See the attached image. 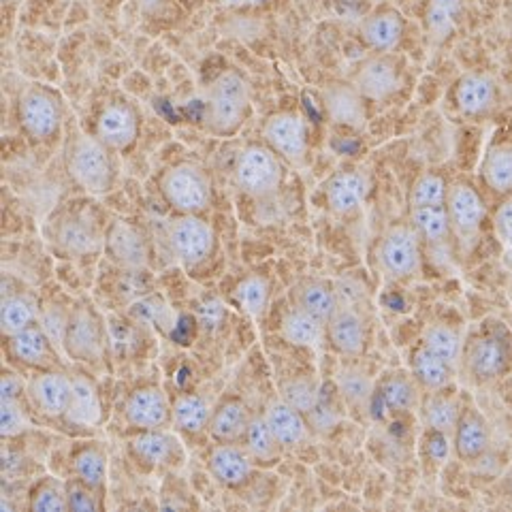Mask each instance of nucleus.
Wrapping results in <instances>:
<instances>
[{
    "label": "nucleus",
    "mask_w": 512,
    "mask_h": 512,
    "mask_svg": "<svg viewBox=\"0 0 512 512\" xmlns=\"http://www.w3.org/2000/svg\"><path fill=\"white\" fill-rule=\"evenodd\" d=\"M235 184L254 199H267L284 182L282 158L267 143H250L235 160Z\"/></svg>",
    "instance_id": "obj_5"
},
{
    "label": "nucleus",
    "mask_w": 512,
    "mask_h": 512,
    "mask_svg": "<svg viewBox=\"0 0 512 512\" xmlns=\"http://www.w3.org/2000/svg\"><path fill=\"white\" fill-rule=\"evenodd\" d=\"M320 103L333 124L361 131L367 122V99L352 82H327L320 88Z\"/></svg>",
    "instance_id": "obj_18"
},
{
    "label": "nucleus",
    "mask_w": 512,
    "mask_h": 512,
    "mask_svg": "<svg viewBox=\"0 0 512 512\" xmlns=\"http://www.w3.org/2000/svg\"><path fill=\"white\" fill-rule=\"evenodd\" d=\"M282 335L288 344L297 348H316L327 338L325 325L320 320L295 308L282 320Z\"/></svg>",
    "instance_id": "obj_39"
},
{
    "label": "nucleus",
    "mask_w": 512,
    "mask_h": 512,
    "mask_svg": "<svg viewBox=\"0 0 512 512\" xmlns=\"http://www.w3.org/2000/svg\"><path fill=\"white\" fill-rule=\"evenodd\" d=\"M461 361L466 365V372L474 382L485 384L500 378L506 372L508 350L498 335L483 331L474 335V338L463 346Z\"/></svg>",
    "instance_id": "obj_15"
},
{
    "label": "nucleus",
    "mask_w": 512,
    "mask_h": 512,
    "mask_svg": "<svg viewBox=\"0 0 512 512\" xmlns=\"http://www.w3.org/2000/svg\"><path fill=\"white\" fill-rule=\"evenodd\" d=\"M67 508L71 512H99L105 508V491L73 476L67 480Z\"/></svg>",
    "instance_id": "obj_49"
},
{
    "label": "nucleus",
    "mask_w": 512,
    "mask_h": 512,
    "mask_svg": "<svg viewBox=\"0 0 512 512\" xmlns=\"http://www.w3.org/2000/svg\"><path fill=\"white\" fill-rule=\"evenodd\" d=\"M64 165L71 180L88 195H107L118 182L116 152L107 148L94 133H75L69 137Z\"/></svg>",
    "instance_id": "obj_2"
},
{
    "label": "nucleus",
    "mask_w": 512,
    "mask_h": 512,
    "mask_svg": "<svg viewBox=\"0 0 512 512\" xmlns=\"http://www.w3.org/2000/svg\"><path fill=\"white\" fill-rule=\"evenodd\" d=\"M265 3H269V0H218V5L224 9H252Z\"/></svg>",
    "instance_id": "obj_53"
},
{
    "label": "nucleus",
    "mask_w": 512,
    "mask_h": 512,
    "mask_svg": "<svg viewBox=\"0 0 512 512\" xmlns=\"http://www.w3.org/2000/svg\"><path fill=\"white\" fill-rule=\"evenodd\" d=\"M7 355L30 370H54L60 367L58 352L54 348L52 335L39 323H32L26 329L5 338Z\"/></svg>",
    "instance_id": "obj_16"
},
{
    "label": "nucleus",
    "mask_w": 512,
    "mask_h": 512,
    "mask_svg": "<svg viewBox=\"0 0 512 512\" xmlns=\"http://www.w3.org/2000/svg\"><path fill=\"white\" fill-rule=\"evenodd\" d=\"M461 408L463 406L459 404V397L453 391H448V387L440 391H429L423 404V421L427 429L453 436Z\"/></svg>",
    "instance_id": "obj_36"
},
{
    "label": "nucleus",
    "mask_w": 512,
    "mask_h": 512,
    "mask_svg": "<svg viewBox=\"0 0 512 512\" xmlns=\"http://www.w3.org/2000/svg\"><path fill=\"white\" fill-rule=\"evenodd\" d=\"M73 393V378L62 370H37L28 380L26 399L30 406L47 419H67Z\"/></svg>",
    "instance_id": "obj_11"
},
{
    "label": "nucleus",
    "mask_w": 512,
    "mask_h": 512,
    "mask_svg": "<svg viewBox=\"0 0 512 512\" xmlns=\"http://www.w3.org/2000/svg\"><path fill=\"white\" fill-rule=\"evenodd\" d=\"M69 468L71 474L84 483L96 487V489H107V476H109V455L107 448L96 442H82L75 444V448L69 455Z\"/></svg>",
    "instance_id": "obj_30"
},
{
    "label": "nucleus",
    "mask_w": 512,
    "mask_h": 512,
    "mask_svg": "<svg viewBox=\"0 0 512 512\" xmlns=\"http://www.w3.org/2000/svg\"><path fill=\"white\" fill-rule=\"evenodd\" d=\"M291 303L295 310L314 316L323 325H327L333 312L342 306L333 282L318 276L297 280L291 288Z\"/></svg>",
    "instance_id": "obj_24"
},
{
    "label": "nucleus",
    "mask_w": 512,
    "mask_h": 512,
    "mask_svg": "<svg viewBox=\"0 0 512 512\" xmlns=\"http://www.w3.org/2000/svg\"><path fill=\"white\" fill-rule=\"evenodd\" d=\"M141 131L139 111L122 99L109 101L101 107L94 122V135L116 154L131 150Z\"/></svg>",
    "instance_id": "obj_13"
},
{
    "label": "nucleus",
    "mask_w": 512,
    "mask_h": 512,
    "mask_svg": "<svg viewBox=\"0 0 512 512\" xmlns=\"http://www.w3.org/2000/svg\"><path fill=\"white\" fill-rule=\"evenodd\" d=\"M410 222L416 233L425 239L427 244H442L451 235V220H448L446 205L434 207H414L410 210Z\"/></svg>",
    "instance_id": "obj_42"
},
{
    "label": "nucleus",
    "mask_w": 512,
    "mask_h": 512,
    "mask_svg": "<svg viewBox=\"0 0 512 512\" xmlns=\"http://www.w3.org/2000/svg\"><path fill=\"white\" fill-rule=\"evenodd\" d=\"M489 444H491V429L483 412L474 406H463L459 421L453 429L455 455L461 461L474 463L489 451Z\"/></svg>",
    "instance_id": "obj_25"
},
{
    "label": "nucleus",
    "mask_w": 512,
    "mask_h": 512,
    "mask_svg": "<svg viewBox=\"0 0 512 512\" xmlns=\"http://www.w3.org/2000/svg\"><path fill=\"white\" fill-rule=\"evenodd\" d=\"M306 421L310 425L312 434H318V436H327V434H331L335 427L340 425L342 412L338 410V406H335V399H333L331 391L320 389L316 404L306 414Z\"/></svg>",
    "instance_id": "obj_48"
},
{
    "label": "nucleus",
    "mask_w": 512,
    "mask_h": 512,
    "mask_svg": "<svg viewBox=\"0 0 512 512\" xmlns=\"http://www.w3.org/2000/svg\"><path fill=\"white\" fill-rule=\"evenodd\" d=\"M233 303L248 316H261L269 301V284L261 276H248L235 286Z\"/></svg>",
    "instance_id": "obj_46"
},
{
    "label": "nucleus",
    "mask_w": 512,
    "mask_h": 512,
    "mask_svg": "<svg viewBox=\"0 0 512 512\" xmlns=\"http://www.w3.org/2000/svg\"><path fill=\"white\" fill-rule=\"evenodd\" d=\"M171 410H173V425L188 436H197L207 431L214 406L207 404V399L199 393H182L175 397Z\"/></svg>",
    "instance_id": "obj_37"
},
{
    "label": "nucleus",
    "mask_w": 512,
    "mask_h": 512,
    "mask_svg": "<svg viewBox=\"0 0 512 512\" xmlns=\"http://www.w3.org/2000/svg\"><path fill=\"white\" fill-rule=\"evenodd\" d=\"M54 242L60 250L75 256L90 254L105 246V239L96 231L94 224L77 214H69L58 220L54 229Z\"/></svg>",
    "instance_id": "obj_29"
},
{
    "label": "nucleus",
    "mask_w": 512,
    "mask_h": 512,
    "mask_svg": "<svg viewBox=\"0 0 512 512\" xmlns=\"http://www.w3.org/2000/svg\"><path fill=\"white\" fill-rule=\"evenodd\" d=\"M239 444L246 448V453L250 455L252 463L259 468L276 466L284 453V446L278 442V438L274 434H271V429H269L263 414L252 416L246 434Z\"/></svg>",
    "instance_id": "obj_31"
},
{
    "label": "nucleus",
    "mask_w": 512,
    "mask_h": 512,
    "mask_svg": "<svg viewBox=\"0 0 512 512\" xmlns=\"http://www.w3.org/2000/svg\"><path fill=\"white\" fill-rule=\"evenodd\" d=\"M498 84L487 73H463L453 88V101L461 116L480 118L498 105Z\"/></svg>",
    "instance_id": "obj_23"
},
{
    "label": "nucleus",
    "mask_w": 512,
    "mask_h": 512,
    "mask_svg": "<svg viewBox=\"0 0 512 512\" xmlns=\"http://www.w3.org/2000/svg\"><path fill=\"white\" fill-rule=\"evenodd\" d=\"M71 378H73V393H71L67 421L82 427H96L103 421V406H101L99 391H96L94 382L88 376L77 374Z\"/></svg>",
    "instance_id": "obj_33"
},
{
    "label": "nucleus",
    "mask_w": 512,
    "mask_h": 512,
    "mask_svg": "<svg viewBox=\"0 0 512 512\" xmlns=\"http://www.w3.org/2000/svg\"><path fill=\"white\" fill-rule=\"evenodd\" d=\"M30 427V419L22 406V399H3V410H0V429L3 438H15L24 434Z\"/></svg>",
    "instance_id": "obj_50"
},
{
    "label": "nucleus",
    "mask_w": 512,
    "mask_h": 512,
    "mask_svg": "<svg viewBox=\"0 0 512 512\" xmlns=\"http://www.w3.org/2000/svg\"><path fill=\"white\" fill-rule=\"evenodd\" d=\"M480 175L489 190L498 195H510L512 192V141H498L487 150Z\"/></svg>",
    "instance_id": "obj_35"
},
{
    "label": "nucleus",
    "mask_w": 512,
    "mask_h": 512,
    "mask_svg": "<svg viewBox=\"0 0 512 512\" xmlns=\"http://www.w3.org/2000/svg\"><path fill=\"white\" fill-rule=\"evenodd\" d=\"M124 419L135 431L169 429L173 410L165 391L158 384H139L124 399Z\"/></svg>",
    "instance_id": "obj_12"
},
{
    "label": "nucleus",
    "mask_w": 512,
    "mask_h": 512,
    "mask_svg": "<svg viewBox=\"0 0 512 512\" xmlns=\"http://www.w3.org/2000/svg\"><path fill=\"white\" fill-rule=\"evenodd\" d=\"M30 512H67V483L56 476H43L32 483L26 495Z\"/></svg>",
    "instance_id": "obj_41"
},
{
    "label": "nucleus",
    "mask_w": 512,
    "mask_h": 512,
    "mask_svg": "<svg viewBox=\"0 0 512 512\" xmlns=\"http://www.w3.org/2000/svg\"><path fill=\"white\" fill-rule=\"evenodd\" d=\"M126 451L141 470H180L186 461L184 444L169 429L137 431Z\"/></svg>",
    "instance_id": "obj_9"
},
{
    "label": "nucleus",
    "mask_w": 512,
    "mask_h": 512,
    "mask_svg": "<svg viewBox=\"0 0 512 512\" xmlns=\"http://www.w3.org/2000/svg\"><path fill=\"white\" fill-rule=\"evenodd\" d=\"M448 184L440 173H423L416 178L410 190V210L414 207H434V205H446Z\"/></svg>",
    "instance_id": "obj_47"
},
{
    "label": "nucleus",
    "mask_w": 512,
    "mask_h": 512,
    "mask_svg": "<svg viewBox=\"0 0 512 512\" xmlns=\"http://www.w3.org/2000/svg\"><path fill=\"white\" fill-rule=\"evenodd\" d=\"M406 35V20L395 7H378L359 24V37L376 54H391Z\"/></svg>",
    "instance_id": "obj_20"
},
{
    "label": "nucleus",
    "mask_w": 512,
    "mask_h": 512,
    "mask_svg": "<svg viewBox=\"0 0 512 512\" xmlns=\"http://www.w3.org/2000/svg\"><path fill=\"white\" fill-rule=\"evenodd\" d=\"M338 393L342 397V404L348 410L365 412L370 410L376 387L357 367H346L338 376Z\"/></svg>",
    "instance_id": "obj_40"
},
{
    "label": "nucleus",
    "mask_w": 512,
    "mask_h": 512,
    "mask_svg": "<svg viewBox=\"0 0 512 512\" xmlns=\"http://www.w3.org/2000/svg\"><path fill=\"white\" fill-rule=\"evenodd\" d=\"M105 252L118 267L137 271L150 261L148 239L141 229L126 220H116L105 235Z\"/></svg>",
    "instance_id": "obj_19"
},
{
    "label": "nucleus",
    "mask_w": 512,
    "mask_h": 512,
    "mask_svg": "<svg viewBox=\"0 0 512 512\" xmlns=\"http://www.w3.org/2000/svg\"><path fill=\"white\" fill-rule=\"evenodd\" d=\"M32 323H37L35 303H32L26 295L5 291V295H3V335L5 338L26 329Z\"/></svg>",
    "instance_id": "obj_44"
},
{
    "label": "nucleus",
    "mask_w": 512,
    "mask_h": 512,
    "mask_svg": "<svg viewBox=\"0 0 512 512\" xmlns=\"http://www.w3.org/2000/svg\"><path fill=\"white\" fill-rule=\"evenodd\" d=\"M376 395L389 412H410L419 404V382L404 372H391L376 384Z\"/></svg>",
    "instance_id": "obj_34"
},
{
    "label": "nucleus",
    "mask_w": 512,
    "mask_h": 512,
    "mask_svg": "<svg viewBox=\"0 0 512 512\" xmlns=\"http://www.w3.org/2000/svg\"><path fill=\"white\" fill-rule=\"evenodd\" d=\"M461 15V0H427L423 24L427 37L434 43H444L457 28Z\"/></svg>",
    "instance_id": "obj_38"
},
{
    "label": "nucleus",
    "mask_w": 512,
    "mask_h": 512,
    "mask_svg": "<svg viewBox=\"0 0 512 512\" xmlns=\"http://www.w3.org/2000/svg\"><path fill=\"white\" fill-rule=\"evenodd\" d=\"M493 227H495V233H498V237L502 239V244L512 248V192L506 195V199L500 203L498 210H495Z\"/></svg>",
    "instance_id": "obj_51"
},
{
    "label": "nucleus",
    "mask_w": 512,
    "mask_h": 512,
    "mask_svg": "<svg viewBox=\"0 0 512 512\" xmlns=\"http://www.w3.org/2000/svg\"><path fill=\"white\" fill-rule=\"evenodd\" d=\"M18 120L28 139L37 143L52 141L62 128L64 107L60 96L39 84H32L22 90L18 101Z\"/></svg>",
    "instance_id": "obj_6"
},
{
    "label": "nucleus",
    "mask_w": 512,
    "mask_h": 512,
    "mask_svg": "<svg viewBox=\"0 0 512 512\" xmlns=\"http://www.w3.org/2000/svg\"><path fill=\"white\" fill-rule=\"evenodd\" d=\"M254 463L242 444H214L207 455V472L224 489H242L250 483Z\"/></svg>",
    "instance_id": "obj_22"
},
{
    "label": "nucleus",
    "mask_w": 512,
    "mask_h": 512,
    "mask_svg": "<svg viewBox=\"0 0 512 512\" xmlns=\"http://www.w3.org/2000/svg\"><path fill=\"white\" fill-rule=\"evenodd\" d=\"M421 344H425L431 352H436L438 357L448 361L451 365H457L463 352V342L457 329L446 323H431L423 329Z\"/></svg>",
    "instance_id": "obj_43"
},
{
    "label": "nucleus",
    "mask_w": 512,
    "mask_h": 512,
    "mask_svg": "<svg viewBox=\"0 0 512 512\" xmlns=\"http://www.w3.org/2000/svg\"><path fill=\"white\" fill-rule=\"evenodd\" d=\"M350 82L355 84V88L365 96L367 101L382 103L399 92L404 79H402V69H399V64L393 56L374 52V56L365 58L359 64Z\"/></svg>",
    "instance_id": "obj_14"
},
{
    "label": "nucleus",
    "mask_w": 512,
    "mask_h": 512,
    "mask_svg": "<svg viewBox=\"0 0 512 512\" xmlns=\"http://www.w3.org/2000/svg\"><path fill=\"white\" fill-rule=\"evenodd\" d=\"M367 192H370V178L361 169L335 171L325 184L327 207L333 216H352L361 210Z\"/></svg>",
    "instance_id": "obj_21"
},
{
    "label": "nucleus",
    "mask_w": 512,
    "mask_h": 512,
    "mask_svg": "<svg viewBox=\"0 0 512 512\" xmlns=\"http://www.w3.org/2000/svg\"><path fill=\"white\" fill-rule=\"evenodd\" d=\"M378 263L393 280H408L421 269V235L410 224H393L382 235Z\"/></svg>",
    "instance_id": "obj_8"
},
{
    "label": "nucleus",
    "mask_w": 512,
    "mask_h": 512,
    "mask_svg": "<svg viewBox=\"0 0 512 512\" xmlns=\"http://www.w3.org/2000/svg\"><path fill=\"white\" fill-rule=\"evenodd\" d=\"M263 143H267L284 163L303 167L310 150L306 118L297 111H276L263 124Z\"/></svg>",
    "instance_id": "obj_10"
},
{
    "label": "nucleus",
    "mask_w": 512,
    "mask_h": 512,
    "mask_svg": "<svg viewBox=\"0 0 512 512\" xmlns=\"http://www.w3.org/2000/svg\"><path fill=\"white\" fill-rule=\"evenodd\" d=\"M60 344L79 363H99L107 350V327L88 299H77L64 318Z\"/></svg>",
    "instance_id": "obj_3"
},
{
    "label": "nucleus",
    "mask_w": 512,
    "mask_h": 512,
    "mask_svg": "<svg viewBox=\"0 0 512 512\" xmlns=\"http://www.w3.org/2000/svg\"><path fill=\"white\" fill-rule=\"evenodd\" d=\"M28 382L13 370L3 372V399H22L26 397Z\"/></svg>",
    "instance_id": "obj_52"
},
{
    "label": "nucleus",
    "mask_w": 512,
    "mask_h": 512,
    "mask_svg": "<svg viewBox=\"0 0 512 512\" xmlns=\"http://www.w3.org/2000/svg\"><path fill=\"white\" fill-rule=\"evenodd\" d=\"M167 244L184 267L203 265L216 250V233L201 214H178L167 229Z\"/></svg>",
    "instance_id": "obj_7"
},
{
    "label": "nucleus",
    "mask_w": 512,
    "mask_h": 512,
    "mask_svg": "<svg viewBox=\"0 0 512 512\" xmlns=\"http://www.w3.org/2000/svg\"><path fill=\"white\" fill-rule=\"evenodd\" d=\"M263 416L271 429V434H274L278 442L284 446V451L286 448L301 446L310 436V425L306 421V414L299 412L288 402H284L282 397L271 399Z\"/></svg>",
    "instance_id": "obj_28"
},
{
    "label": "nucleus",
    "mask_w": 512,
    "mask_h": 512,
    "mask_svg": "<svg viewBox=\"0 0 512 512\" xmlns=\"http://www.w3.org/2000/svg\"><path fill=\"white\" fill-rule=\"evenodd\" d=\"M252 107L250 86L242 73L233 69L216 75L205 90L203 126L214 137H233L246 124Z\"/></svg>",
    "instance_id": "obj_1"
},
{
    "label": "nucleus",
    "mask_w": 512,
    "mask_h": 512,
    "mask_svg": "<svg viewBox=\"0 0 512 512\" xmlns=\"http://www.w3.org/2000/svg\"><path fill=\"white\" fill-rule=\"evenodd\" d=\"M410 367L414 380L419 382V387L427 391H440L451 387L455 365L438 357L436 352H431L425 344H419V348L412 352Z\"/></svg>",
    "instance_id": "obj_32"
},
{
    "label": "nucleus",
    "mask_w": 512,
    "mask_h": 512,
    "mask_svg": "<svg viewBox=\"0 0 512 512\" xmlns=\"http://www.w3.org/2000/svg\"><path fill=\"white\" fill-rule=\"evenodd\" d=\"M325 335L329 346L342 357H359L365 350L367 331L363 318L346 306H340L327 320Z\"/></svg>",
    "instance_id": "obj_27"
},
{
    "label": "nucleus",
    "mask_w": 512,
    "mask_h": 512,
    "mask_svg": "<svg viewBox=\"0 0 512 512\" xmlns=\"http://www.w3.org/2000/svg\"><path fill=\"white\" fill-rule=\"evenodd\" d=\"M252 412L242 397L227 395L212 410L207 434L216 444H239L252 421Z\"/></svg>",
    "instance_id": "obj_26"
},
{
    "label": "nucleus",
    "mask_w": 512,
    "mask_h": 512,
    "mask_svg": "<svg viewBox=\"0 0 512 512\" xmlns=\"http://www.w3.org/2000/svg\"><path fill=\"white\" fill-rule=\"evenodd\" d=\"M158 190L175 214H203L212 203V182L195 163L169 167L160 175Z\"/></svg>",
    "instance_id": "obj_4"
},
{
    "label": "nucleus",
    "mask_w": 512,
    "mask_h": 512,
    "mask_svg": "<svg viewBox=\"0 0 512 512\" xmlns=\"http://www.w3.org/2000/svg\"><path fill=\"white\" fill-rule=\"evenodd\" d=\"M446 212L451 220V229L461 239H472L478 235L487 207L480 192L470 182H453L448 184L446 195Z\"/></svg>",
    "instance_id": "obj_17"
},
{
    "label": "nucleus",
    "mask_w": 512,
    "mask_h": 512,
    "mask_svg": "<svg viewBox=\"0 0 512 512\" xmlns=\"http://www.w3.org/2000/svg\"><path fill=\"white\" fill-rule=\"evenodd\" d=\"M320 389L323 387H320L314 376L299 374V376L286 378L280 384V397L284 399V402L291 404L293 408H297L299 412L308 414L312 410V406L316 404Z\"/></svg>",
    "instance_id": "obj_45"
}]
</instances>
